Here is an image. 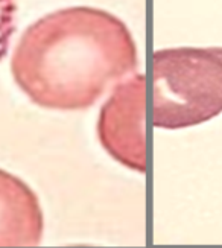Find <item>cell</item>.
Returning <instances> with one entry per match:
<instances>
[{
	"instance_id": "6da1fadb",
	"label": "cell",
	"mask_w": 222,
	"mask_h": 248,
	"mask_svg": "<svg viewBox=\"0 0 222 248\" xmlns=\"http://www.w3.org/2000/svg\"><path fill=\"white\" fill-rule=\"evenodd\" d=\"M130 29L108 11L72 6L30 25L11 58L14 81L34 104L76 111L94 105L135 69Z\"/></svg>"
},
{
	"instance_id": "7a4b0ae2",
	"label": "cell",
	"mask_w": 222,
	"mask_h": 248,
	"mask_svg": "<svg viewBox=\"0 0 222 248\" xmlns=\"http://www.w3.org/2000/svg\"><path fill=\"white\" fill-rule=\"evenodd\" d=\"M152 73L157 128H189L222 113V47L157 50Z\"/></svg>"
},
{
	"instance_id": "3957f363",
	"label": "cell",
	"mask_w": 222,
	"mask_h": 248,
	"mask_svg": "<svg viewBox=\"0 0 222 248\" xmlns=\"http://www.w3.org/2000/svg\"><path fill=\"white\" fill-rule=\"evenodd\" d=\"M146 78L143 73L125 77L113 89L98 121L104 149L120 165L146 170Z\"/></svg>"
},
{
	"instance_id": "277c9868",
	"label": "cell",
	"mask_w": 222,
	"mask_h": 248,
	"mask_svg": "<svg viewBox=\"0 0 222 248\" xmlns=\"http://www.w3.org/2000/svg\"><path fill=\"white\" fill-rule=\"evenodd\" d=\"M43 229V212L32 189L0 169V247L38 245Z\"/></svg>"
},
{
	"instance_id": "5b68a950",
	"label": "cell",
	"mask_w": 222,
	"mask_h": 248,
	"mask_svg": "<svg viewBox=\"0 0 222 248\" xmlns=\"http://www.w3.org/2000/svg\"><path fill=\"white\" fill-rule=\"evenodd\" d=\"M17 28V0H0V61L8 53Z\"/></svg>"
}]
</instances>
